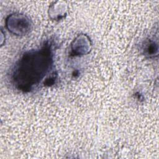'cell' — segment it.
Segmentation results:
<instances>
[{"mask_svg": "<svg viewBox=\"0 0 159 159\" xmlns=\"http://www.w3.org/2000/svg\"><path fill=\"white\" fill-rule=\"evenodd\" d=\"M92 41L85 34H78L70 45V56L80 57L88 55L92 50Z\"/></svg>", "mask_w": 159, "mask_h": 159, "instance_id": "cell-3", "label": "cell"}, {"mask_svg": "<svg viewBox=\"0 0 159 159\" xmlns=\"http://www.w3.org/2000/svg\"><path fill=\"white\" fill-rule=\"evenodd\" d=\"M53 65L52 45L47 41L40 48L27 51L22 55L12 70L11 83L19 91L30 92L45 81Z\"/></svg>", "mask_w": 159, "mask_h": 159, "instance_id": "cell-1", "label": "cell"}, {"mask_svg": "<svg viewBox=\"0 0 159 159\" xmlns=\"http://www.w3.org/2000/svg\"><path fill=\"white\" fill-rule=\"evenodd\" d=\"M5 26L12 35L22 37L30 32L32 29V22L27 15L20 12H14L6 18Z\"/></svg>", "mask_w": 159, "mask_h": 159, "instance_id": "cell-2", "label": "cell"}, {"mask_svg": "<svg viewBox=\"0 0 159 159\" xmlns=\"http://www.w3.org/2000/svg\"><path fill=\"white\" fill-rule=\"evenodd\" d=\"M68 6L66 1H54L48 6V17L52 20L60 21L66 17L68 14Z\"/></svg>", "mask_w": 159, "mask_h": 159, "instance_id": "cell-4", "label": "cell"}, {"mask_svg": "<svg viewBox=\"0 0 159 159\" xmlns=\"http://www.w3.org/2000/svg\"><path fill=\"white\" fill-rule=\"evenodd\" d=\"M143 51L145 55L149 58H155L158 56V43L153 39H148L144 42Z\"/></svg>", "mask_w": 159, "mask_h": 159, "instance_id": "cell-5", "label": "cell"}]
</instances>
